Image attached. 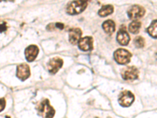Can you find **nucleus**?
Instances as JSON below:
<instances>
[{
  "label": "nucleus",
  "mask_w": 157,
  "mask_h": 118,
  "mask_svg": "<svg viewBox=\"0 0 157 118\" xmlns=\"http://www.w3.org/2000/svg\"><path fill=\"white\" fill-rule=\"evenodd\" d=\"M4 1H10V2H13L14 0H4Z\"/></svg>",
  "instance_id": "obj_21"
},
{
  "label": "nucleus",
  "mask_w": 157,
  "mask_h": 118,
  "mask_svg": "<svg viewBox=\"0 0 157 118\" xmlns=\"http://www.w3.org/2000/svg\"><path fill=\"white\" fill-rule=\"evenodd\" d=\"M55 27H56V28H57V29L62 30V29H64L65 25H64L63 23H59V22H57V23H56V24H55Z\"/></svg>",
  "instance_id": "obj_20"
},
{
  "label": "nucleus",
  "mask_w": 157,
  "mask_h": 118,
  "mask_svg": "<svg viewBox=\"0 0 157 118\" xmlns=\"http://www.w3.org/2000/svg\"><path fill=\"white\" fill-rule=\"evenodd\" d=\"M103 29L105 30V32L108 34H112L115 32L116 29V24L114 23L113 21L112 20H108L106 21H105L102 24Z\"/></svg>",
  "instance_id": "obj_13"
},
{
  "label": "nucleus",
  "mask_w": 157,
  "mask_h": 118,
  "mask_svg": "<svg viewBox=\"0 0 157 118\" xmlns=\"http://www.w3.org/2000/svg\"><path fill=\"white\" fill-rule=\"evenodd\" d=\"M87 0H74L68 5L66 11L70 15H76L82 13L87 8Z\"/></svg>",
  "instance_id": "obj_1"
},
{
  "label": "nucleus",
  "mask_w": 157,
  "mask_h": 118,
  "mask_svg": "<svg viewBox=\"0 0 157 118\" xmlns=\"http://www.w3.org/2000/svg\"><path fill=\"white\" fill-rule=\"evenodd\" d=\"M0 29H1V32H5V31L7 30V24L5 23V22H2V23H1V25H0Z\"/></svg>",
  "instance_id": "obj_19"
},
{
  "label": "nucleus",
  "mask_w": 157,
  "mask_h": 118,
  "mask_svg": "<svg viewBox=\"0 0 157 118\" xmlns=\"http://www.w3.org/2000/svg\"><path fill=\"white\" fill-rule=\"evenodd\" d=\"M39 115L44 117H53L54 116L55 111L54 109L50 105L49 100L44 99L37 108Z\"/></svg>",
  "instance_id": "obj_2"
},
{
  "label": "nucleus",
  "mask_w": 157,
  "mask_h": 118,
  "mask_svg": "<svg viewBox=\"0 0 157 118\" xmlns=\"http://www.w3.org/2000/svg\"><path fill=\"white\" fill-rule=\"evenodd\" d=\"M38 54H39V48L35 45H31L25 49L24 55L28 61H33L36 58Z\"/></svg>",
  "instance_id": "obj_10"
},
{
  "label": "nucleus",
  "mask_w": 157,
  "mask_h": 118,
  "mask_svg": "<svg viewBox=\"0 0 157 118\" xmlns=\"http://www.w3.org/2000/svg\"><path fill=\"white\" fill-rule=\"evenodd\" d=\"M69 35V41L70 43L73 45L77 44L78 41L80 40L81 35H82V31L79 29L74 28V29H71L68 32Z\"/></svg>",
  "instance_id": "obj_12"
},
{
  "label": "nucleus",
  "mask_w": 157,
  "mask_h": 118,
  "mask_svg": "<svg viewBox=\"0 0 157 118\" xmlns=\"http://www.w3.org/2000/svg\"><path fill=\"white\" fill-rule=\"evenodd\" d=\"M5 106H6V100L4 98H1V107H0V110L2 111L4 109Z\"/></svg>",
  "instance_id": "obj_18"
},
{
  "label": "nucleus",
  "mask_w": 157,
  "mask_h": 118,
  "mask_svg": "<svg viewBox=\"0 0 157 118\" xmlns=\"http://www.w3.org/2000/svg\"><path fill=\"white\" fill-rule=\"evenodd\" d=\"M79 49L83 51H88L93 49V39L92 37L87 36V37L82 38L78 43Z\"/></svg>",
  "instance_id": "obj_11"
},
{
  "label": "nucleus",
  "mask_w": 157,
  "mask_h": 118,
  "mask_svg": "<svg viewBox=\"0 0 157 118\" xmlns=\"http://www.w3.org/2000/svg\"><path fill=\"white\" fill-rule=\"evenodd\" d=\"M141 27H142V23L135 20L134 21L131 22L129 25V31L133 34H137L139 32Z\"/></svg>",
  "instance_id": "obj_15"
},
{
  "label": "nucleus",
  "mask_w": 157,
  "mask_h": 118,
  "mask_svg": "<svg viewBox=\"0 0 157 118\" xmlns=\"http://www.w3.org/2000/svg\"><path fill=\"white\" fill-rule=\"evenodd\" d=\"M134 45L137 48H142L145 46V39L142 36H137L134 39Z\"/></svg>",
  "instance_id": "obj_17"
},
{
  "label": "nucleus",
  "mask_w": 157,
  "mask_h": 118,
  "mask_svg": "<svg viewBox=\"0 0 157 118\" xmlns=\"http://www.w3.org/2000/svg\"><path fill=\"white\" fill-rule=\"evenodd\" d=\"M62 66H63V60L57 57L50 59V61L47 64L48 71L51 74L57 73L58 70L62 67Z\"/></svg>",
  "instance_id": "obj_7"
},
{
  "label": "nucleus",
  "mask_w": 157,
  "mask_h": 118,
  "mask_svg": "<svg viewBox=\"0 0 157 118\" xmlns=\"http://www.w3.org/2000/svg\"><path fill=\"white\" fill-rule=\"evenodd\" d=\"M138 69L134 66H130L123 70L122 77L125 80H134L138 77Z\"/></svg>",
  "instance_id": "obj_5"
},
{
  "label": "nucleus",
  "mask_w": 157,
  "mask_h": 118,
  "mask_svg": "<svg viewBox=\"0 0 157 118\" xmlns=\"http://www.w3.org/2000/svg\"><path fill=\"white\" fill-rule=\"evenodd\" d=\"M129 18L131 20H137L142 18L145 13V10L141 6L134 5L128 10Z\"/></svg>",
  "instance_id": "obj_6"
},
{
  "label": "nucleus",
  "mask_w": 157,
  "mask_h": 118,
  "mask_svg": "<svg viewBox=\"0 0 157 118\" xmlns=\"http://www.w3.org/2000/svg\"><path fill=\"white\" fill-rule=\"evenodd\" d=\"M119 103L121 106L128 107L134 103V95L129 91H124L120 93L119 95Z\"/></svg>",
  "instance_id": "obj_4"
},
{
  "label": "nucleus",
  "mask_w": 157,
  "mask_h": 118,
  "mask_svg": "<svg viewBox=\"0 0 157 118\" xmlns=\"http://www.w3.org/2000/svg\"><path fill=\"white\" fill-rule=\"evenodd\" d=\"M114 8L112 5H106V6H104V7L98 11V15L100 17H106V16H109L110 14L113 13Z\"/></svg>",
  "instance_id": "obj_14"
},
{
  "label": "nucleus",
  "mask_w": 157,
  "mask_h": 118,
  "mask_svg": "<svg viewBox=\"0 0 157 118\" xmlns=\"http://www.w3.org/2000/svg\"><path fill=\"white\" fill-rule=\"evenodd\" d=\"M147 31L152 37L157 39V20L152 22V24L148 27Z\"/></svg>",
  "instance_id": "obj_16"
},
{
  "label": "nucleus",
  "mask_w": 157,
  "mask_h": 118,
  "mask_svg": "<svg viewBox=\"0 0 157 118\" xmlns=\"http://www.w3.org/2000/svg\"><path fill=\"white\" fill-rule=\"evenodd\" d=\"M30 77V69L27 64H21L17 69V77L21 80H25Z\"/></svg>",
  "instance_id": "obj_9"
},
{
  "label": "nucleus",
  "mask_w": 157,
  "mask_h": 118,
  "mask_svg": "<svg viewBox=\"0 0 157 118\" xmlns=\"http://www.w3.org/2000/svg\"><path fill=\"white\" fill-rule=\"evenodd\" d=\"M131 54L128 50L124 49H118L116 52L114 53V58L116 62L120 65H126L131 61Z\"/></svg>",
  "instance_id": "obj_3"
},
{
  "label": "nucleus",
  "mask_w": 157,
  "mask_h": 118,
  "mask_svg": "<svg viewBox=\"0 0 157 118\" xmlns=\"http://www.w3.org/2000/svg\"><path fill=\"white\" fill-rule=\"evenodd\" d=\"M116 39H117L118 43L123 46H126L129 44L131 38H130V35H129L127 29L124 26L120 27V30L118 31Z\"/></svg>",
  "instance_id": "obj_8"
}]
</instances>
